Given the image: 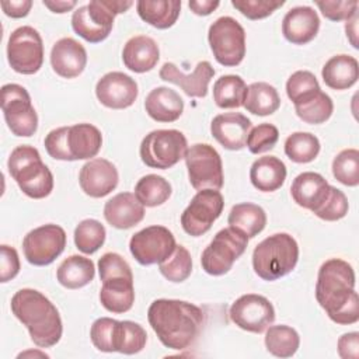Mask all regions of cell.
Masks as SVG:
<instances>
[{"instance_id": "obj_18", "label": "cell", "mask_w": 359, "mask_h": 359, "mask_svg": "<svg viewBox=\"0 0 359 359\" xmlns=\"http://www.w3.org/2000/svg\"><path fill=\"white\" fill-rule=\"evenodd\" d=\"M119 181L116 167L105 158H93L87 161L79 174V182L83 192L91 198H102L111 194Z\"/></svg>"}, {"instance_id": "obj_11", "label": "cell", "mask_w": 359, "mask_h": 359, "mask_svg": "<svg viewBox=\"0 0 359 359\" xmlns=\"http://www.w3.org/2000/svg\"><path fill=\"white\" fill-rule=\"evenodd\" d=\"M185 164L191 185L201 189H220L224 184L222 157L217 150L208 143H196L188 147Z\"/></svg>"}, {"instance_id": "obj_36", "label": "cell", "mask_w": 359, "mask_h": 359, "mask_svg": "<svg viewBox=\"0 0 359 359\" xmlns=\"http://www.w3.org/2000/svg\"><path fill=\"white\" fill-rule=\"evenodd\" d=\"M247 94L245 81L236 74L219 77L213 84V100L219 108H238L244 105Z\"/></svg>"}, {"instance_id": "obj_34", "label": "cell", "mask_w": 359, "mask_h": 359, "mask_svg": "<svg viewBox=\"0 0 359 359\" xmlns=\"http://www.w3.org/2000/svg\"><path fill=\"white\" fill-rule=\"evenodd\" d=\"M248 112L266 116L273 114L280 107L278 90L265 81H257L247 87V94L243 105Z\"/></svg>"}, {"instance_id": "obj_32", "label": "cell", "mask_w": 359, "mask_h": 359, "mask_svg": "<svg viewBox=\"0 0 359 359\" xmlns=\"http://www.w3.org/2000/svg\"><path fill=\"white\" fill-rule=\"evenodd\" d=\"M227 223L230 227L247 236V238H254L265 229L266 213L255 203L243 202L231 208Z\"/></svg>"}, {"instance_id": "obj_40", "label": "cell", "mask_w": 359, "mask_h": 359, "mask_svg": "<svg viewBox=\"0 0 359 359\" xmlns=\"http://www.w3.org/2000/svg\"><path fill=\"white\" fill-rule=\"evenodd\" d=\"M320 153V140L309 132H294L285 140V154L294 163L313 161Z\"/></svg>"}, {"instance_id": "obj_39", "label": "cell", "mask_w": 359, "mask_h": 359, "mask_svg": "<svg viewBox=\"0 0 359 359\" xmlns=\"http://www.w3.org/2000/svg\"><path fill=\"white\" fill-rule=\"evenodd\" d=\"M170 182L157 174H147L142 177L135 185V195L143 206L154 208L163 205L171 196Z\"/></svg>"}, {"instance_id": "obj_38", "label": "cell", "mask_w": 359, "mask_h": 359, "mask_svg": "<svg viewBox=\"0 0 359 359\" xmlns=\"http://www.w3.org/2000/svg\"><path fill=\"white\" fill-rule=\"evenodd\" d=\"M300 345L297 331L289 325H269L265 334V346L269 353L278 358L293 356Z\"/></svg>"}, {"instance_id": "obj_42", "label": "cell", "mask_w": 359, "mask_h": 359, "mask_svg": "<svg viewBox=\"0 0 359 359\" xmlns=\"http://www.w3.org/2000/svg\"><path fill=\"white\" fill-rule=\"evenodd\" d=\"M161 275L170 282H184L192 272V258L184 245H175L172 254L158 264Z\"/></svg>"}, {"instance_id": "obj_37", "label": "cell", "mask_w": 359, "mask_h": 359, "mask_svg": "<svg viewBox=\"0 0 359 359\" xmlns=\"http://www.w3.org/2000/svg\"><path fill=\"white\" fill-rule=\"evenodd\" d=\"M147 342L146 330L130 320L118 321L115 324L114 334V349L125 355H133L140 352Z\"/></svg>"}, {"instance_id": "obj_22", "label": "cell", "mask_w": 359, "mask_h": 359, "mask_svg": "<svg viewBox=\"0 0 359 359\" xmlns=\"http://www.w3.org/2000/svg\"><path fill=\"white\" fill-rule=\"evenodd\" d=\"M318 29V14L309 6H297L290 8L282 20V34L294 45L309 43L316 38Z\"/></svg>"}, {"instance_id": "obj_55", "label": "cell", "mask_w": 359, "mask_h": 359, "mask_svg": "<svg viewBox=\"0 0 359 359\" xmlns=\"http://www.w3.org/2000/svg\"><path fill=\"white\" fill-rule=\"evenodd\" d=\"M219 1L217 0H192L188 3L189 8L196 14V15H209L210 13H213L217 7H219Z\"/></svg>"}, {"instance_id": "obj_52", "label": "cell", "mask_w": 359, "mask_h": 359, "mask_svg": "<svg viewBox=\"0 0 359 359\" xmlns=\"http://www.w3.org/2000/svg\"><path fill=\"white\" fill-rule=\"evenodd\" d=\"M0 282H8L20 272V258L15 248L1 244L0 245Z\"/></svg>"}, {"instance_id": "obj_8", "label": "cell", "mask_w": 359, "mask_h": 359, "mask_svg": "<svg viewBox=\"0 0 359 359\" xmlns=\"http://www.w3.org/2000/svg\"><path fill=\"white\" fill-rule=\"evenodd\" d=\"M247 244L248 238L241 231L230 226L222 229L202 252L201 264L203 271L213 276L227 273L233 264L244 254Z\"/></svg>"}, {"instance_id": "obj_43", "label": "cell", "mask_w": 359, "mask_h": 359, "mask_svg": "<svg viewBox=\"0 0 359 359\" xmlns=\"http://www.w3.org/2000/svg\"><path fill=\"white\" fill-rule=\"evenodd\" d=\"M332 174L341 184L356 187L359 184V151L356 149L339 151L332 161Z\"/></svg>"}, {"instance_id": "obj_26", "label": "cell", "mask_w": 359, "mask_h": 359, "mask_svg": "<svg viewBox=\"0 0 359 359\" xmlns=\"http://www.w3.org/2000/svg\"><path fill=\"white\" fill-rule=\"evenodd\" d=\"M67 153L70 161L95 157L102 146L100 129L91 123H76L67 126Z\"/></svg>"}, {"instance_id": "obj_46", "label": "cell", "mask_w": 359, "mask_h": 359, "mask_svg": "<svg viewBox=\"0 0 359 359\" xmlns=\"http://www.w3.org/2000/svg\"><path fill=\"white\" fill-rule=\"evenodd\" d=\"M279 139V130L272 123H259L252 128L247 136V147L252 154H259L271 150Z\"/></svg>"}, {"instance_id": "obj_16", "label": "cell", "mask_w": 359, "mask_h": 359, "mask_svg": "<svg viewBox=\"0 0 359 359\" xmlns=\"http://www.w3.org/2000/svg\"><path fill=\"white\" fill-rule=\"evenodd\" d=\"M231 321L241 330L261 334L275 321L272 303L261 294L247 293L240 296L230 307Z\"/></svg>"}, {"instance_id": "obj_1", "label": "cell", "mask_w": 359, "mask_h": 359, "mask_svg": "<svg viewBox=\"0 0 359 359\" xmlns=\"http://www.w3.org/2000/svg\"><path fill=\"white\" fill-rule=\"evenodd\" d=\"M316 299L334 323L341 325L358 323L359 297L352 265L339 258L323 262L317 275Z\"/></svg>"}, {"instance_id": "obj_23", "label": "cell", "mask_w": 359, "mask_h": 359, "mask_svg": "<svg viewBox=\"0 0 359 359\" xmlns=\"http://www.w3.org/2000/svg\"><path fill=\"white\" fill-rule=\"evenodd\" d=\"M104 217L115 229H130L143 220L144 206L135 194L121 192L105 202Z\"/></svg>"}, {"instance_id": "obj_3", "label": "cell", "mask_w": 359, "mask_h": 359, "mask_svg": "<svg viewBox=\"0 0 359 359\" xmlns=\"http://www.w3.org/2000/svg\"><path fill=\"white\" fill-rule=\"evenodd\" d=\"M13 314L27 327L31 339L39 348L56 345L63 332L62 318L55 304L35 289H20L11 297Z\"/></svg>"}, {"instance_id": "obj_19", "label": "cell", "mask_w": 359, "mask_h": 359, "mask_svg": "<svg viewBox=\"0 0 359 359\" xmlns=\"http://www.w3.org/2000/svg\"><path fill=\"white\" fill-rule=\"evenodd\" d=\"M158 74L161 80L180 86L188 97L203 98L208 94L209 81L215 76V69L208 60H202L191 74H185L172 62H165Z\"/></svg>"}, {"instance_id": "obj_17", "label": "cell", "mask_w": 359, "mask_h": 359, "mask_svg": "<svg viewBox=\"0 0 359 359\" xmlns=\"http://www.w3.org/2000/svg\"><path fill=\"white\" fill-rule=\"evenodd\" d=\"M137 83L122 72H109L104 74L95 86L98 101L112 109H123L130 107L137 98Z\"/></svg>"}, {"instance_id": "obj_29", "label": "cell", "mask_w": 359, "mask_h": 359, "mask_svg": "<svg viewBox=\"0 0 359 359\" xmlns=\"http://www.w3.org/2000/svg\"><path fill=\"white\" fill-rule=\"evenodd\" d=\"M324 83L332 90H346L359 77L358 60L351 55H335L325 62L321 70Z\"/></svg>"}, {"instance_id": "obj_6", "label": "cell", "mask_w": 359, "mask_h": 359, "mask_svg": "<svg viewBox=\"0 0 359 359\" xmlns=\"http://www.w3.org/2000/svg\"><path fill=\"white\" fill-rule=\"evenodd\" d=\"M133 1L121 0H94L87 6L73 11L72 27L76 34L91 43H98L108 38L114 27L116 14L125 13Z\"/></svg>"}, {"instance_id": "obj_57", "label": "cell", "mask_w": 359, "mask_h": 359, "mask_svg": "<svg viewBox=\"0 0 359 359\" xmlns=\"http://www.w3.org/2000/svg\"><path fill=\"white\" fill-rule=\"evenodd\" d=\"M76 1H63V0H56V1H49V0H43V6L48 7L50 11L62 14L66 11H70L73 7H76Z\"/></svg>"}, {"instance_id": "obj_27", "label": "cell", "mask_w": 359, "mask_h": 359, "mask_svg": "<svg viewBox=\"0 0 359 359\" xmlns=\"http://www.w3.org/2000/svg\"><path fill=\"white\" fill-rule=\"evenodd\" d=\"M144 109L157 122H174L184 112V101L175 90L160 86L147 94Z\"/></svg>"}, {"instance_id": "obj_5", "label": "cell", "mask_w": 359, "mask_h": 359, "mask_svg": "<svg viewBox=\"0 0 359 359\" xmlns=\"http://www.w3.org/2000/svg\"><path fill=\"white\" fill-rule=\"evenodd\" d=\"M297 259V241L287 233H276L266 237L252 251L254 272L269 282L290 273Z\"/></svg>"}, {"instance_id": "obj_35", "label": "cell", "mask_w": 359, "mask_h": 359, "mask_svg": "<svg viewBox=\"0 0 359 359\" xmlns=\"http://www.w3.org/2000/svg\"><path fill=\"white\" fill-rule=\"evenodd\" d=\"M294 111L303 122L318 125L330 119L334 111V102L328 94L318 90L314 94L294 102Z\"/></svg>"}, {"instance_id": "obj_12", "label": "cell", "mask_w": 359, "mask_h": 359, "mask_svg": "<svg viewBox=\"0 0 359 359\" xmlns=\"http://www.w3.org/2000/svg\"><path fill=\"white\" fill-rule=\"evenodd\" d=\"M7 60L17 73H36L43 63V42L39 32L29 25L14 29L7 42Z\"/></svg>"}, {"instance_id": "obj_24", "label": "cell", "mask_w": 359, "mask_h": 359, "mask_svg": "<svg viewBox=\"0 0 359 359\" xmlns=\"http://www.w3.org/2000/svg\"><path fill=\"white\" fill-rule=\"evenodd\" d=\"M160 59L157 42L147 35H136L128 39L122 50L123 65L135 73L150 72Z\"/></svg>"}, {"instance_id": "obj_41", "label": "cell", "mask_w": 359, "mask_h": 359, "mask_svg": "<svg viewBox=\"0 0 359 359\" xmlns=\"http://www.w3.org/2000/svg\"><path fill=\"white\" fill-rule=\"evenodd\" d=\"M105 227L95 219L81 220L74 230V244L84 254H94L105 241Z\"/></svg>"}, {"instance_id": "obj_7", "label": "cell", "mask_w": 359, "mask_h": 359, "mask_svg": "<svg viewBox=\"0 0 359 359\" xmlns=\"http://www.w3.org/2000/svg\"><path fill=\"white\" fill-rule=\"evenodd\" d=\"M188 150L187 137L177 129H157L146 135L140 143V158L151 168H171Z\"/></svg>"}, {"instance_id": "obj_20", "label": "cell", "mask_w": 359, "mask_h": 359, "mask_svg": "<svg viewBox=\"0 0 359 359\" xmlns=\"http://www.w3.org/2000/svg\"><path fill=\"white\" fill-rule=\"evenodd\" d=\"M251 121L240 112L219 114L212 119V136L227 150H241L247 143Z\"/></svg>"}, {"instance_id": "obj_4", "label": "cell", "mask_w": 359, "mask_h": 359, "mask_svg": "<svg viewBox=\"0 0 359 359\" xmlns=\"http://www.w3.org/2000/svg\"><path fill=\"white\" fill-rule=\"evenodd\" d=\"M7 168L20 189L32 199L46 198L53 189V175L32 146H17L8 157Z\"/></svg>"}, {"instance_id": "obj_45", "label": "cell", "mask_w": 359, "mask_h": 359, "mask_svg": "<svg viewBox=\"0 0 359 359\" xmlns=\"http://www.w3.org/2000/svg\"><path fill=\"white\" fill-rule=\"evenodd\" d=\"M318 90H321L320 84L316 76L309 70H297L286 81V94L293 104Z\"/></svg>"}, {"instance_id": "obj_50", "label": "cell", "mask_w": 359, "mask_h": 359, "mask_svg": "<svg viewBox=\"0 0 359 359\" xmlns=\"http://www.w3.org/2000/svg\"><path fill=\"white\" fill-rule=\"evenodd\" d=\"M316 6L325 18L331 21H346L358 11L359 3L356 0H317Z\"/></svg>"}, {"instance_id": "obj_48", "label": "cell", "mask_w": 359, "mask_h": 359, "mask_svg": "<svg viewBox=\"0 0 359 359\" xmlns=\"http://www.w3.org/2000/svg\"><path fill=\"white\" fill-rule=\"evenodd\" d=\"M116 320L109 317L97 318L90 330V338L94 346L101 352H115L114 349V334Z\"/></svg>"}, {"instance_id": "obj_49", "label": "cell", "mask_w": 359, "mask_h": 359, "mask_svg": "<svg viewBox=\"0 0 359 359\" xmlns=\"http://www.w3.org/2000/svg\"><path fill=\"white\" fill-rule=\"evenodd\" d=\"M98 272L101 282L112 278L133 279V273L129 264L116 252H105L98 259Z\"/></svg>"}, {"instance_id": "obj_9", "label": "cell", "mask_w": 359, "mask_h": 359, "mask_svg": "<svg viewBox=\"0 0 359 359\" xmlns=\"http://www.w3.org/2000/svg\"><path fill=\"white\" fill-rule=\"evenodd\" d=\"M208 41L215 59L227 67L237 66L245 56V31L229 15L219 17L209 27Z\"/></svg>"}, {"instance_id": "obj_47", "label": "cell", "mask_w": 359, "mask_h": 359, "mask_svg": "<svg viewBox=\"0 0 359 359\" xmlns=\"http://www.w3.org/2000/svg\"><path fill=\"white\" fill-rule=\"evenodd\" d=\"M283 4V0H231V6L250 20L265 18Z\"/></svg>"}, {"instance_id": "obj_14", "label": "cell", "mask_w": 359, "mask_h": 359, "mask_svg": "<svg viewBox=\"0 0 359 359\" xmlns=\"http://www.w3.org/2000/svg\"><path fill=\"white\" fill-rule=\"evenodd\" d=\"M66 247V231L57 224H43L31 230L22 240L27 261L35 266L52 264Z\"/></svg>"}, {"instance_id": "obj_13", "label": "cell", "mask_w": 359, "mask_h": 359, "mask_svg": "<svg viewBox=\"0 0 359 359\" xmlns=\"http://www.w3.org/2000/svg\"><path fill=\"white\" fill-rule=\"evenodd\" d=\"M224 208L223 195L217 189H201L181 215V226L189 236L199 237L210 230Z\"/></svg>"}, {"instance_id": "obj_15", "label": "cell", "mask_w": 359, "mask_h": 359, "mask_svg": "<svg viewBox=\"0 0 359 359\" xmlns=\"http://www.w3.org/2000/svg\"><path fill=\"white\" fill-rule=\"evenodd\" d=\"M172 233L164 226H149L135 233L129 241V250L140 265L160 264L175 248Z\"/></svg>"}, {"instance_id": "obj_10", "label": "cell", "mask_w": 359, "mask_h": 359, "mask_svg": "<svg viewBox=\"0 0 359 359\" xmlns=\"http://www.w3.org/2000/svg\"><path fill=\"white\" fill-rule=\"evenodd\" d=\"M1 111L13 135L32 136L38 129V115L28 91L15 83L1 87Z\"/></svg>"}, {"instance_id": "obj_53", "label": "cell", "mask_w": 359, "mask_h": 359, "mask_svg": "<svg viewBox=\"0 0 359 359\" xmlns=\"http://www.w3.org/2000/svg\"><path fill=\"white\" fill-rule=\"evenodd\" d=\"M338 355L342 359H358L359 358V334L356 331L342 334L337 344Z\"/></svg>"}, {"instance_id": "obj_2", "label": "cell", "mask_w": 359, "mask_h": 359, "mask_svg": "<svg viewBox=\"0 0 359 359\" xmlns=\"http://www.w3.org/2000/svg\"><path fill=\"white\" fill-rule=\"evenodd\" d=\"M147 320L165 348L182 351L198 338L205 323V313L189 302L157 299L149 306Z\"/></svg>"}, {"instance_id": "obj_54", "label": "cell", "mask_w": 359, "mask_h": 359, "mask_svg": "<svg viewBox=\"0 0 359 359\" xmlns=\"http://www.w3.org/2000/svg\"><path fill=\"white\" fill-rule=\"evenodd\" d=\"M6 15L11 18H22L28 15L32 1L31 0H11V1H1L0 3Z\"/></svg>"}, {"instance_id": "obj_25", "label": "cell", "mask_w": 359, "mask_h": 359, "mask_svg": "<svg viewBox=\"0 0 359 359\" xmlns=\"http://www.w3.org/2000/svg\"><path fill=\"white\" fill-rule=\"evenodd\" d=\"M330 192V184L327 180L313 171H306L299 174L290 187V194L293 201L309 210L317 209Z\"/></svg>"}, {"instance_id": "obj_51", "label": "cell", "mask_w": 359, "mask_h": 359, "mask_svg": "<svg viewBox=\"0 0 359 359\" xmlns=\"http://www.w3.org/2000/svg\"><path fill=\"white\" fill-rule=\"evenodd\" d=\"M67 126L56 128L50 130L46 137H45V149L48 154L55 158V160H63V161H70L69 153H67Z\"/></svg>"}, {"instance_id": "obj_44", "label": "cell", "mask_w": 359, "mask_h": 359, "mask_svg": "<svg viewBox=\"0 0 359 359\" xmlns=\"http://www.w3.org/2000/svg\"><path fill=\"white\" fill-rule=\"evenodd\" d=\"M348 209H349V205L345 194L341 189L330 185V192L327 198L323 201V203L317 209L313 210V213L323 220L335 222L345 217V215L348 213Z\"/></svg>"}, {"instance_id": "obj_33", "label": "cell", "mask_w": 359, "mask_h": 359, "mask_svg": "<svg viewBox=\"0 0 359 359\" xmlns=\"http://www.w3.org/2000/svg\"><path fill=\"white\" fill-rule=\"evenodd\" d=\"M95 276V266L90 258L70 255L57 268L56 278L67 289H80L88 285Z\"/></svg>"}, {"instance_id": "obj_31", "label": "cell", "mask_w": 359, "mask_h": 359, "mask_svg": "<svg viewBox=\"0 0 359 359\" xmlns=\"http://www.w3.org/2000/svg\"><path fill=\"white\" fill-rule=\"evenodd\" d=\"M139 17L158 28L167 29L175 24L181 11L180 0H140L136 3Z\"/></svg>"}, {"instance_id": "obj_28", "label": "cell", "mask_w": 359, "mask_h": 359, "mask_svg": "<svg viewBox=\"0 0 359 359\" xmlns=\"http://www.w3.org/2000/svg\"><path fill=\"white\" fill-rule=\"evenodd\" d=\"M251 184L261 192L279 189L286 180V165L276 156L257 158L250 168Z\"/></svg>"}, {"instance_id": "obj_56", "label": "cell", "mask_w": 359, "mask_h": 359, "mask_svg": "<svg viewBox=\"0 0 359 359\" xmlns=\"http://www.w3.org/2000/svg\"><path fill=\"white\" fill-rule=\"evenodd\" d=\"M345 32L348 39L351 41L353 48H359L358 45V11H355L345 22Z\"/></svg>"}, {"instance_id": "obj_30", "label": "cell", "mask_w": 359, "mask_h": 359, "mask_svg": "<svg viewBox=\"0 0 359 359\" xmlns=\"http://www.w3.org/2000/svg\"><path fill=\"white\" fill-rule=\"evenodd\" d=\"M100 302L102 307L111 313H126L135 303L133 279L112 278L102 282L100 290Z\"/></svg>"}, {"instance_id": "obj_21", "label": "cell", "mask_w": 359, "mask_h": 359, "mask_svg": "<svg viewBox=\"0 0 359 359\" xmlns=\"http://www.w3.org/2000/svg\"><path fill=\"white\" fill-rule=\"evenodd\" d=\"M50 65L60 77L74 79L83 73L87 65V52L74 38H60L52 46Z\"/></svg>"}]
</instances>
